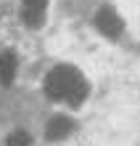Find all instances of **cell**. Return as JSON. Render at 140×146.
Wrapping results in <instances>:
<instances>
[{
    "label": "cell",
    "instance_id": "cell-1",
    "mask_svg": "<svg viewBox=\"0 0 140 146\" xmlns=\"http://www.w3.org/2000/svg\"><path fill=\"white\" fill-rule=\"evenodd\" d=\"M45 96L50 101H66L69 106H80L87 98V82L74 66H53L45 77Z\"/></svg>",
    "mask_w": 140,
    "mask_h": 146
},
{
    "label": "cell",
    "instance_id": "cell-2",
    "mask_svg": "<svg viewBox=\"0 0 140 146\" xmlns=\"http://www.w3.org/2000/svg\"><path fill=\"white\" fill-rule=\"evenodd\" d=\"M95 27H98L101 35H106V37H119L122 35V19H119V13L114 11L111 5H103L98 13H95Z\"/></svg>",
    "mask_w": 140,
    "mask_h": 146
},
{
    "label": "cell",
    "instance_id": "cell-3",
    "mask_svg": "<svg viewBox=\"0 0 140 146\" xmlns=\"http://www.w3.org/2000/svg\"><path fill=\"white\" fill-rule=\"evenodd\" d=\"M72 130H74V119L66 117V114H56V117L48 122L45 135H48V141H61V138H66Z\"/></svg>",
    "mask_w": 140,
    "mask_h": 146
},
{
    "label": "cell",
    "instance_id": "cell-4",
    "mask_svg": "<svg viewBox=\"0 0 140 146\" xmlns=\"http://www.w3.org/2000/svg\"><path fill=\"white\" fill-rule=\"evenodd\" d=\"M48 0H24V21L29 27H42Z\"/></svg>",
    "mask_w": 140,
    "mask_h": 146
},
{
    "label": "cell",
    "instance_id": "cell-5",
    "mask_svg": "<svg viewBox=\"0 0 140 146\" xmlns=\"http://www.w3.org/2000/svg\"><path fill=\"white\" fill-rule=\"evenodd\" d=\"M0 80L5 85H11L16 80V53H11V50L0 53Z\"/></svg>",
    "mask_w": 140,
    "mask_h": 146
},
{
    "label": "cell",
    "instance_id": "cell-6",
    "mask_svg": "<svg viewBox=\"0 0 140 146\" xmlns=\"http://www.w3.org/2000/svg\"><path fill=\"white\" fill-rule=\"evenodd\" d=\"M8 146H32V135L27 130H13L11 135H8Z\"/></svg>",
    "mask_w": 140,
    "mask_h": 146
}]
</instances>
